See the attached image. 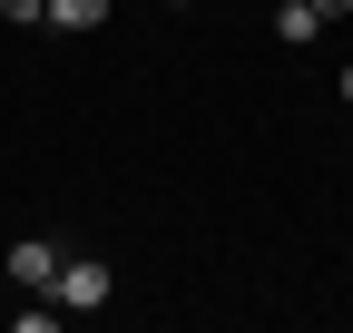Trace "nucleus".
<instances>
[{
	"label": "nucleus",
	"instance_id": "obj_1",
	"mask_svg": "<svg viewBox=\"0 0 353 333\" xmlns=\"http://www.w3.org/2000/svg\"><path fill=\"white\" fill-rule=\"evenodd\" d=\"M108 284H118V275H108L99 255H79V265H59V284H50V294H59L69 314H99V304H108Z\"/></svg>",
	"mask_w": 353,
	"mask_h": 333
},
{
	"label": "nucleus",
	"instance_id": "obj_2",
	"mask_svg": "<svg viewBox=\"0 0 353 333\" xmlns=\"http://www.w3.org/2000/svg\"><path fill=\"white\" fill-rule=\"evenodd\" d=\"M10 284H30V294H50V284H59V245L20 235V245H10Z\"/></svg>",
	"mask_w": 353,
	"mask_h": 333
},
{
	"label": "nucleus",
	"instance_id": "obj_3",
	"mask_svg": "<svg viewBox=\"0 0 353 333\" xmlns=\"http://www.w3.org/2000/svg\"><path fill=\"white\" fill-rule=\"evenodd\" d=\"M314 30H324V10H314V0H285V10H275V39H285V50H304Z\"/></svg>",
	"mask_w": 353,
	"mask_h": 333
},
{
	"label": "nucleus",
	"instance_id": "obj_4",
	"mask_svg": "<svg viewBox=\"0 0 353 333\" xmlns=\"http://www.w3.org/2000/svg\"><path fill=\"white\" fill-rule=\"evenodd\" d=\"M50 20H59V30H99V20H108V0H50Z\"/></svg>",
	"mask_w": 353,
	"mask_h": 333
},
{
	"label": "nucleus",
	"instance_id": "obj_5",
	"mask_svg": "<svg viewBox=\"0 0 353 333\" xmlns=\"http://www.w3.org/2000/svg\"><path fill=\"white\" fill-rule=\"evenodd\" d=\"M0 20H50V0H0Z\"/></svg>",
	"mask_w": 353,
	"mask_h": 333
},
{
	"label": "nucleus",
	"instance_id": "obj_6",
	"mask_svg": "<svg viewBox=\"0 0 353 333\" xmlns=\"http://www.w3.org/2000/svg\"><path fill=\"white\" fill-rule=\"evenodd\" d=\"M314 10H324V20H343V10H353V0H314Z\"/></svg>",
	"mask_w": 353,
	"mask_h": 333
},
{
	"label": "nucleus",
	"instance_id": "obj_7",
	"mask_svg": "<svg viewBox=\"0 0 353 333\" xmlns=\"http://www.w3.org/2000/svg\"><path fill=\"white\" fill-rule=\"evenodd\" d=\"M343 98H353V69H343Z\"/></svg>",
	"mask_w": 353,
	"mask_h": 333
}]
</instances>
